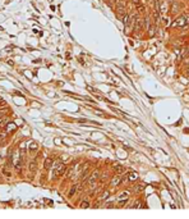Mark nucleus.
Returning <instances> with one entry per match:
<instances>
[{"mask_svg":"<svg viewBox=\"0 0 189 219\" xmlns=\"http://www.w3.org/2000/svg\"><path fill=\"white\" fill-rule=\"evenodd\" d=\"M187 26H189V14H182L171 23V27L174 28H184Z\"/></svg>","mask_w":189,"mask_h":219,"instance_id":"1","label":"nucleus"},{"mask_svg":"<svg viewBox=\"0 0 189 219\" xmlns=\"http://www.w3.org/2000/svg\"><path fill=\"white\" fill-rule=\"evenodd\" d=\"M65 170H67L65 164H64V163L58 162L56 164H55V167H54V173H52V177H54V178H59L60 176H63V174L65 173Z\"/></svg>","mask_w":189,"mask_h":219,"instance_id":"2","label":"nucleus"},{"mask_svg":"<svg viewBox=\"0 0 189 219\" xmlns=\"http://www.w3.org/2000/svg\"><path fill=\"white\" fill-rule=\"evenodd\" d=\"M125 13H126L125 1H124V0H118L116 1V16H118V18L122 19Z\"/></svg>","mask_w":189,"mask_h":219,"instance_id":"3","label":"nucleus"},{"mask_svg":"<svg viewBox=\"0 0 189 219\" xmlns=\"http://www.w3.org/2000/svg\"><path fill=\"white\" fill-rule=\"evenodd\" d=\"M99 177H100V172L99 170H93L92 172V174H91L90 177H88V179H87V182L90 183V185H93L94 182L99 179Z\"/></svg>","mask_w":189,"mask_h":219,"instance_id":"4","label":"nucleus"},{"mask_svg":"<svg viewBox=\"0 0 189 219\" xmlns=\"http://www.w3.org/2000/svg\"><path fill=\"white\" fill-rule=\"evenodd\" d=\"M142 27H143V21L137 17V19H135V23H134V27H133V28H134V32H135V34H139V32L142 31Z\"/></svg>","mask_w":189,"mask_h":219,"instance_id":"5","label":"nucleus"},{"mask_svg":"<svg viewBox=\"0 0 189 219\" xmlns=\"http://www.w3.org/2000/svg\"><path fill=\"white\" fill-rule=\"evenodd\" d=\"M122 19H123V23H124V26H125L126 31H128V28L131 27V14H129V13H125Z\"/></svg>","mask_w":189,"mask_h":219,"instance_id":"6","label":"nucleus"},{"mask_svg":"<svg viewBox=\"0 0 189 219\" xmlns=\"http://www.w3.org/2000/svg\"><path fill=\"white\" fill-rule=\"evenodd\" d=\"M120 183H123V178L120 177V174H118V176H115L114 178H111V186H113V187H116V186H119Z\"/></svg>","mask_w":189,"mask_h":219,"instance_id":"7","label":"nucleus"},{"mask_svg":"<svg viewBox=\"0 0 189 219\" xmlns=\"http://www.w3.org/2000/svg\"><path fill=\"white\" fill-rule=\"evenodd\" d=\"M126 178H128L129 182H135L138 178H139V176H138L137 172H129V174L126 176Z\"/></svg>","mask_w":189,"mask_h":219,"instance_id":"8","label":"nucleus"},{"mask_svg":"<svg viewBox=\"0 0 189 219\" xmlns=\"http://www.w3.org/2000/svg\"><path fill=\"white\" fill-rule=\"evenodd\" d=\"M167 7L169 4H166L165 1H160V14L161 16H165L167 13Z\"/></svg>","mask_w":189,"mask_h":219,"instance_id":"9","label":"nucleus"},{"mask_svg":"<svg viewBox=\"0 0 189 219\" xmlns=\"http://www.w3.org/2000/svg\"><path fill=\"white\" fill-rule=\"evenodd\" d=\"M37 149H38V145L36 141H29L28 142V150L29 151H37Z\"/></svg>","mask_w":189,"mask_h":219,"instance_id":"10","label":"nucleus"},{"mask_svg":"<svg viewBox=\"0 0 189 219\" xmlns=\"http://www.w3.org/2000/svg\"><path fill=\"white\" fill-rule=\"evenodd\" d=\"M28 169H29V172H32V173H35V172L37 170V162H36V160H32V162H29Z\"/></svg>","mask_w":189,"mask_h":219,"instance_id":"11","label":"nucleus"},{"mask_svg":"<svg viewBox=\"0 0 189 219\" xmlns=\"http://www.w3.org/2000/svg\"><path fill=\"white\" fill-rule=\"evenodd\" d=\"M129 195H131V192H129V191H123L122 194L118 196V201H120V200H128Z\"/></svg>","mask_w":189,"mask_h":219,"instance_id":"12","label":"nucleus"},{"mask_svg":"<svg viewBox=\"0 0 189 219\" xmlns=\"http://www.w3.org/2000/svg\"><path fill=\"white\" fill-rule=\"evenodd\" d=\"M51 165H52V159L51 158H46L45 163H44V168H45L46 170H49L50 168H51Z\"/></svg>","mask_w":189,"mask_h":219,"instance_id":"13","label":"nucleus"},{"mask_svg":"<svg viewBox=\"0 0 189 219\" xmlns=\"http://www.w3.org/2000/svg\"><path fill=\"white\" fill-rule=\"evenodd\" d=\"M20 156L19 158H17L16 160H14V168H16V170H18V172H20V168H22V162H20Z\"/></svg>","mask_w":189,"mask_h":219,"instance_id":"14","label":"nucleus"},{"mask_svg":"<svg viewBox=\"0 0 189 219\" xmlns=\"http://www.w3.org/2000/svg\"><path fill=\"white\" fill-rule=\"evenodd\" d=\"M114 170H115V173H118V174H122V173L125 172L124 167H122V165H119V164H115L114 165Z\"/></svg>","mask_w":189,"mask_h":219,"instance_id":"15","label":"nucleus"},{"mask_svg":"<svg viewBox=\"0 0 189 219\" xmlns=\"http://www.w3.org/2000/svg\"><path fill=\"white\" fill-rule=\"evenodd\" d=\"M16 129H17V127L14 123H8L7 124V132H13V131H16Z\"/></svg>","mask_w":189,"mask_h":219,"instance_id":"16","label":"nucleus"},{"mask_svg":"<svg viewBox=\"0 0 189 219\" xmlns=\"http://www.w3.org/2000/svg\"><path fill=\"white\" fill-rule=\"evenodd\" d=\"M90 205H91V204L88 203L87 200H83L81 203V209H87V208H90Z\"/></svg>","mask_w":189,"mask_h":219,"instance_id":"17","label":"nucleus"},{"mask_svg":"<svg viewBox=\"0 0 189 219\" xmlns=\"http://www.w3.org/2000/svg\"><path fill=\"white\" fill-rule=\"evenodd\" d=\"M77 188H78V186H73L72 188H70V191H69V194H68V196L69 197H72L73 195L75 194V191H77Z\"/></svg>","mask_w":189,"mask_h":219,"instance_id":"18","label":"nucleus"},{"mask_svg":"<svg viewBox=\"0 0 189 219\" xmlns=\"http://www.w3.org/2000/svg\"><path fill=\"white\" fill-rule=\"evenodd\" d=\"M141 206H142V203H141L139 200H137V201H135V203L132 205V209H139Z\"/></svg>","mask_w":189,"mask_h":219,"instance_id":"19","label":"nucleus"},{"mask_svg":"<svg viewBox=\"0 0 189 219\" xmlns=\"http://www.w3.org/2000/svg\"><path fill=\"white\" fill-rule=\"evenodd\" d=\"M109 196H110V192H109V191H105L104 194H102L101 196H100V200H106Z\"/></svg>","mask_w":189,"mask_h":219,"instance_id":"20","label":"nucleus"},{"mask_svg":"<svg viewBox=\"0 0 189 219\" xmlns=\"http://www.w3.org/2000/svg\"><path fill=\"white\" fill-rule=\"evenodd\" d=\"M137 9H138V13H141V14H144V7L142 4L139 5H137Z\"/></svg>","mask_w":189,"mask_h":219,"instance_id":"21","label":"nucleus"},{"mask_svg":"<svg viewBox=\"0 0 189 219\" xmlns=\"http://www.w3.org/2000/svg\"><path fill=\"white\" fill-rule=\"evenodd\" d=\"M8 113V109H3V110H0V118H4V115H7Z\"/></svg>","mask_w":189,"mask_h":219,"instance_id":"22","label":"nucleus"},{"mask_svg":"<svg viewBox=\"0 0 189 219\" xmlns=\"http://www.w3.org/2000/svg\"><path fill=\"white\" fill-rule=\"evenodd\" d=\"M106 1H109V5H110V7H113V5L116 4L118 0H106Z\"/></svg>","mask_w":189,"mask_h":219,"instance_id":"23","label":"nucleus"},{"mask_svg":"<svg viewBox=\"0 0 189 219\" xmlns=\"http://www.w3.org/2000/svg\"><path fill=\"white\" fill-rule=\"evenodd\" d=\"M132 3L133 4L137 7V5H139V4H142V0H132Z\"/></svg>","mask_w":189,"mask_h":219,"instance_id":"24","label":"nucleus"},{"mask_svg":"<svg viewBox=\"0 0 189 219\" xmlns=\"http://www.w3.org/2000/svg\"><path fill=\"white\" fill-rule=\"evenodd\" d=\"M143 187H144V186L142 185V186H137V187H134V188H135V191H142V190H143Z\"/></svg>","mask_w":189,"mask_h":219,"instance_id":"25","label":"nucleus"},{"mask_svg":"<svg viewBox=\"0 0 189 219\" xmlns=\"http://www.w3.org/2000/svg\"><path fill=\"white\" fill-rule=\"evenodd\" d=\"M20 153H22V156L26 155V149H24V147H22V149H20Z\"/></svg>","mask_w":189,"mask_h":219,"instance_id":"26","label":"nucleus"},{"mask_svg":"<svg viewBox=\"0 0 189 219\" xmlns=\"http://www.w3.org/2000/svg\"><path fill=\"white\" fill-rule=\"evenodd\" d=\"M106 208H113V204H106Z\"/></svg>","mask_w":189,"mask_h":219,"instance_id":"27","label":"nucleus"},{"mask_svg":"<svg viewBox=\"0 0 189 219\" xmlns=\"http://www.w3.org/2000/svg\"><path fill=\"white\" fill-rule=\"evenodd\" d=\"M0 142H1V141H0Z\"/></svg>","mask_w":189,"mask_h":219,"instance_id":"28","label":"nucleus"}]
</instances>
